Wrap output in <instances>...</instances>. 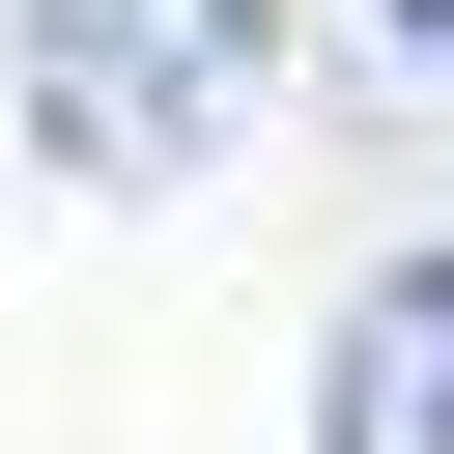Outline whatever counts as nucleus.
<instances>
[{
  "instance_id": "obj_1",
  "label": "nucleus",
  "mask_w": 454,
  "mask_h": 454,
  "mask_svg": "<svg viewBox=\"0 0 454 454\" xmlns=\"http://www.w3.org/2000/svg\"><path fill=\"white\" fill-rule=\"evenodd\" d=\"M284 28H312V0H28V142H57L85 199H170V170L255 142Z\"/></svg>"
},
{
  "instance_id": "obj_3",
  "label": "nucleus",
  "mask_w": 454,
  "mask_h": 454,
  "mask_svg": "<svg viewBox=\"0 0 454 454\" xmlns=\"http://www.w3.org/2000/svg\"><path fill=\"white\" fill-rule=\"evenodd\" d=\"M312 85H340L369 142H426V170H454V0H312Z\"/></svg>"
},
{
  "instance_id": "obj_2",
  "label": "nucleus",
  "mask_w": 454,
  "mask_h": 454,
  "mask_svg": "<svg viewBox=\"0 0 454 454\" xmlns=\"http://www.w3.org/2000/svg\"><path fill=\"white\" fill-rule=\"evenodd\" d=\"M312 454H454V255H369L312 340Z\"/></svg>"
}]
</instances>
